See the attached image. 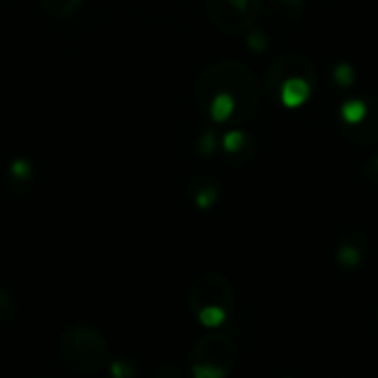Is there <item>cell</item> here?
<instances>
[{
	"label": "cell",
	"mask_w": 378,
	"mask_h": 378,
	"mask_svg": "<svg viewBox=\"0 0 378 378\" xmlns=\"http://www.w3.org/2000/svg\"><path fill=\"white\" fill-rule=\"evenodd\" d=\"M195 100L213 122L239 124L259 109V82L246 65L223 60L210 65L197 78Z\"/></svg>",
	"instance_id": "1"
},
{
	"label": "cell",
	"mask_w": 378,
	"mask_h": 378,
	"mask_svg": "<svg viewBox=\"0 0 378 378\" xmlns=\"http://www.w3.org/2000/svg\"><path fill=\"white\" fill-rule=\"evenodd\" d=\"M63 365L75 374H93L104 367L109 356L107 339L89 325L69 327L58 345Z\"/></svg>",
	"instance_id": "2"
},
{
	"label": "cell",
	"mask_w": 378,
	"mask_h": 378,
	"mask_svg": "<svg viewBox=\"0 0 378 378\" xmlns=\"http://www.w3.org/2000/svg\"><path fill=\"white\" fill-rule=\"evenodd\" d=\"M188 301L193 314L206 327H217L228 319L235 308V288L223 275L208 272L193 283Z\"/></svg>",
	"instance_id": "3"
},
{
	"label": "cell",
	"mask_w": 378,
	"mask_h": 378,
	"mask_svg": "<svg viewBox=\"0 0 378 378\" xmlns=\"http://www.w3.org/2000/svg\"><path fill=\"white\" fill-rule=\"evenodd\" d=\"M237 363V345L228 334H208L190 352V372L197 378H223Z\"/></svg>",
	"instance_id": "4"
},
{
	"label": "cell",
	"mask_w": 378,
	"mask_h": 378,
	"mask_svg": "<svg viewBox=\"0 0 378 378\" xmlns=\"http://www.w3.org/2000/svg\"><path fill=\"white\" fill-rule=\"evenodd\" d=\"M259 0H206V13L223 34H241L259 16Z\"/></svg>",
	"instance_id": "5"
},
{
	"label": "cell",
	"mask_w": 378,
	"mask_h": 378,
	"mask_svg": "<svg viewBox=\"0 0 378 378\" xmlns=\"http://www.w3.org/2000/svg\"><path fill=\"white\" fill-rule=\"evenodd\" d=\"M292 78H308V80L314 82L316 69H314V63L306 53L288 51V53H283L281 58H277L266 71V91L272 98H275L279 86L285 80H292Z\"/></svg>",
	"instance_id": "6"
},
{
	"label": "cell",
	"mask_w": 378,
	"mask_h": 378,
	"mask_svg": "<svg viewBox=\"0 0 378 378\" xmlns=\"http://www.w3.org/2000/svg\"><path fill=\"white\" fill-rule=\"evenodd\" d=\"M343 135L354 144H374L378 140V98L365 96V111L354 122L343 124Z\"/></svg>",
	"instance_id": "7"
},
{
	"label": "cell",
	"mask_w": 378,
	"mask_h": 378,
	"mask_svg": "<svg viewBox=\"0 0 378 378\" xmlns=\"http://www.w3.org/2000/svg\"><path fill=\"white\" fill-rule=\"evenodd\" d=\"M367 252V237L358 228H347L337 246V263L345 270H354L363 263Z\"/></svg>",
	"instance_id": "8"
},
{
	"label": "cell",
	"mask_w": 378,
	"mask_h": 378,
	"mask_svg": "<svg viewBox=\"0 0 378 378\" xmlns=\"http://www.w3.org/2000/svg\"><path fill=\"white\" fill-rule=\"evenodd\" d=\"M312 80L308 78H292V80H285L279 91H277V98L285 104L288 109H296L301 104H306L312 96Z\"/></svg>",
	"instance_id": "9"
},
{
	"label": "cell",
	"mask_w": 378,
	"mask_h": 378,
	"mask_svg": "<svg viewBox=\"0 0 378 378\" xmlns=\"http://www.w3.org/2000/svg\"><path fill=\"white\" fill-rule=\"evenodd\" d=\"M38 3L44 11L53 13V16H67L80 5V0H38Z\"/></svg>",
	"instance_id": "10"
},
{
	"label": "cell",
	"mask_w": 378,
	"mask_h": 378,
	"mask_svg": "<svg viewBox=\"0 0 378 378\" xmlns=\"http://www.w3.org/2000/svg\"><path fill=\"white\" fill-rule=\"evenodd\" d=\"M223 148H226V153H228V155H237L244 148H250V140L241 131H230L223 138Z\"/></svg>",
	"instance_id": "11"
},
{
	"label": "cell",
	"mask_w": 378,
	"mask_h": 378,
	"mask_svg": "<svg viewBox=\"0 0 378 378\" xmlns=\"http://www.w3.org/2000/svg\"><path fill=\"white\" fill-rule=\"evenodd\" d=\"M217 197H219L217 181H206V184L197 190V195H195V202H197L200 208H208L217 202Z\"/></svg>",
	"instance_id": "12"
},
{
	"label": "cell",
	"mask_w": 378,
	"mask_h": 378,
	"mask_svg": "<svg viewBox=\"0 0 378 378\" xmlns=\"http://www.w3.org/2000/svg\"><path fill=\"white\" fill-rule=\"evenodd\" d=\"M277 5L285 11V22L296 20L299 13L304 11V0H277Z\"/></svg>",
	"instance_id": "13"
},
{
	"label": "cell",
	"mask_w": 378,
	"mask_h": 378,
	"mask_svg": "<svg viewBox=\"0 0 378 378\" xmlns=\"http://www.w3.org/2000/svg\"><path fill=\"white\" fill-rule=\"evenodd\" d=\"M334 80H337V84H341V86H350V84L354 82V71H352V67L347 65V63L339 65V67L334 69Z\"/></svg>",
	"instance_id": "14"
},
{
	"label": "cell",
	"mask_w": 378,
	"mask_h": 378,
	"mask_svg": "<svg viewBox=\"0 0 378 378\" xmlns=\"http://www.w3.org/2000/svg\"><path fill=\"white\" fill-rule=\"evenodd\" d=\"M374 325H376V330H378V308H376V312H374Z\"/></svg>",
	"instance_id": "15"
},
{
	"label": "cell",
	"mask_w": 378,
	"mask_h": 378,
	"mask_svg": "<svg viewBox=\"0 0 378 378\" xmlns=\"http://www.w3.org/2000/svg\"><path fill=\"white\" fill-rule=\"evenodd\" d=\"M376 169H378V157H376Z\"/></svg>",
	"instance_id": "16"
}]
</instances>
